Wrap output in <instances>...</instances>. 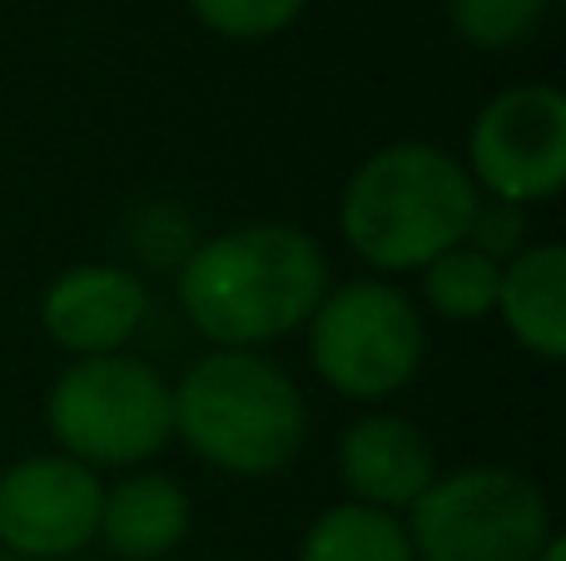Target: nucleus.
Masks as SVG:
<instances>
[{"mask_svg": "<svg viewBox=\"0 0 566 561\" xmlns=\"http://www.w3.org/2000/svg\"><path fill=\"white\" fill-rule=\"evenodd\" d=\"M328 248L289 219H249L199 234L175 268V308L205 348L274 353L298 338L328 294Z\"/></svg>", "mask_w": 566, "mask_h": 561, "instance_id": "nucleus-1", "label": "nucleus"}, {"mask_svg": "<svg viewBox=\"0 0 566 561\" xmlns=\"http://www.w3.org/2000/svg\"><path fill=\"white\" fill-rule=\"evenodd\" d=\"M478 199L482 194L448 145L388 139L348 169L333 224L363 274L402 284L468 239Z\"/></svg>", "mask_w": 566, "mask_h": 561, "instance_id": "nucleus-2", "label": "nucleus"}, {"mask_svg": "<svg viewBox=\"0 0 566 561\" xmlns=\"http://www.w3.org/2000/svg\"><path fill=\"white\" fill-rule=\"evenodd\" d=\"M175 383V443L234 483H274L303 457L313 413L274 353L205 348Z\"/></svg>", "mask_w": 566, "mask_h": 561, "instance_id": "nucleus-3", "label": "nucleus"}, {"mask_svg": "<svg viewBox=\"0 0 566 561\" xmlns=\"http://www.w3.org/2000/svg\"><path fill=\"white\" fill-rule=\"evenodd\" d=\"M40 413H45L50 447L99 477L149 467L175 447V383L135 348L105 358H70L50 378Z\"/></svg>", "mask_w": 566, "mask_h": 561, "instance_id": "nucleus-4", "label": "nucleus"}, {"mask_svg": "<svg viewBox=\"0 0 566 561\" xmlns=\"http://www.w3.org/2000/svg\"><path fill=\"white\" fill-rule=\"evenodd\" d=\"M298 338L313 378L353 407H388L428 363V318L418 298L408 284L373 274L333 278Z\"/></svg>", "mask_w": 566, "mask_h": 561, "instance_id": "nucleus-5", "label": "nucleus"}, {"mask_svg": "<svg viewBox=\"0 0 566 561\" xmlns=\"http://www.w3.org/2000/svg\"><path fill=\"white\" fill-rule=\"evenodd\" d=\"M402 532L418 561H537L557 537V517L527 467L462 463L432 477Z\"/></svg>", "mask_w": 566, "mask_h": 561, "instance_id": "nucleus-6", "label": "nucleus"}, {"mask_svg": "<svg viewBox=\"0 0 566 561\" xmlns=\"http://www.w3.org/2000/svg\"><path fill=\"white\" fill-rule=\"evenodd\" d=\"M462 169L482 199L542 209L566 184V95L552 80H517L482 99L462 139Z\"/></svg>", "mask_w": 566, "mask_h": 561, "instance_id": "nucleus-7", "label": "nucleus"}, {"mask_svg": "<svg viewBox=\"0 0 566 561\" xmlns=\"http://www.w3.org/2000/svg\"><path fill=\"white\" fill-rule=\"evenodd\" d=\"M105 477L55 453H25L0 467V552L20 561H75L99 537Z\"/></svg>", "mask_w": 566, "mask_h": 561, "instance_id": "nucleus-8", "label": "nucleus"}, {"mask_svg": "<svg viewBox=\"0 0 566 561\" xmlns=\"http://www.w3.org/2000/svg\"><path fill=\"white\" fill-rule=\"evenodd\" d=\"M155 314V294L149 278L135 264L119 258H80L65 264L40 294V334L50 348L70 358H105V353H129L139 334L149 328Z\"/></svg>", "mask_w": 566, "mask_h": 561, "instance_id": "nucleus-9", "label": "nucleus"}, {"mask_svg": "<svg viewBox=\"0 0 566 561\" xmlns=\"http://www.w3.org/2000/svg\"><path fill=\"white\" fill-rule=\"evenodd\" d=\"M333 473H338L343 502L408 517V507L442 473V457L432 433L412 423L408 413L363 407L353 423H343L338 443H333Z\"/></svg>", "mask_w": 566, "mask_h": 561, "instance_id": "nucleus-10", "label": "nucleus"}, {"mask_svg": "<svg viewBox=\"0 0 566 561\" xmlns=\"http://www.w3.org/2000/svg\"><path fill=\"white\" fill-rule=\"evenodd\" d=\"M195 537V497L165 467L105 477L99 497V537L109 561H179Z\"/></svg>", "mask_w": 566, "mask_h": 561, "instance_id": "nucleus-11", "label": "nucleus"}, {"mask_svg": "<svg viewBox=\"0 0 566 561\" xmlns=\"http://www.w3.org/2000/svg\"><path fill=\"white\" fill-rule=\"evenodd\" d=\"M507 338L527 358L557 368L566 358V248L557 239H532L522 254L502 264L497 308Z\"/></svg>", "mask_w": 566, "mask_h": 561, "instance_id": "nucleus-12", "label": "nucleus"}, {"mask_svg": "<svg viewBox=\"0 0 566 561\" xmlns=\"http://www.w3.org/2000/svg\"><path fill=\"white\" fill-rule=\"evenodd\" d=\"M293 561H418L402 517L358 502H328L308 517Z\"/></svg>", "mask_w": 566, "mask_h": 561, "instance_id": "nucleus-13", "label": "nucleus"}, {"mask_svg": "<svg viewBox=\"0 0 566 561\" xmlns=\"http://www.w3.org/2000/svg\"><path fill=\"white\" fill-rule=\"evenodd\" d=\"M418 278V308L422 318H438V324L452 328H472V324H488L492 308H497V278L502 264L488 258L482 248L458 244L448 254H438Z\"/></svg>", "mask_w": 566, "mask_h": 561, "instance_id": "nucleus-14", "label": "nucleus"}, {"mask_svg": "<svg viewBox=\"0 0 566 561\" xmlns=\"http://www.w3.org/2000/svg\"><path fill=\"white\" fill-rule=\"evenodd\" d=\"M562 0H442L448 30L478 55H512L522 50Z\"/></svg>", "mask_w": 566, "mask_h": 561, "instance_id": "nucleus-15", "label": "nucleus"}, {"mask_svg": "<svg viewBox=\"0 0 566 561\" xmlns=\"http://www.w3.org/2000/svg\"><path fill=\"white\" fill-rule=\"evenodd\" d=\"M199 30L229 45H264L293 30L308 10V0H185Z\"/></svg>", "mask_w": 566, "mask_h": 561, "instance_id": "nucleus-16", "label": "nucleus"}, {"mask_svg": "<svg viewBox=\"0 0 566 561\" xmlns=\"http://www.w3.org/2000/svg\"><path fill=\"white\" fill-rule=\"evenodd\" d=\"M462 244L482 248L488 258L507 264L512 254L532 244V229H527V209H512V204H497V199H478V214L468 224V239Z\"/></svg>", "mask_w": 566, "mask_h": 561, "instance_id": "nucleus-17", "label": "nucleus"}, {"mask_svg": "<svg viewBox=\"0 0 566 561\" xmlns=\"http://www.w3.org/2000/svg\"><path fill=\"white\" fill-rule=\"evenodd\" d=\"M537 561H566V537H562V532L552 537V542L542 547V557H537Z\"/></svg>", "mask_w": 566, "mask_h": 561, "instance_id": "nucleus-18", "label": "nucleus"}, {"mask_svg": "<svg viewBox=\"0 0 566 561\" xmlns=\"http://www.w3.org/2000/svg\"><path fill=\"white\" fill-rule=\"evenodd\" d=\"M0 561H20V557H6V552H0Z\"/></svg>", "mask_w": 566, "mask_h": 561, "instance_id": "nucleus-19", "label": "nucleus"}]
</instances>
